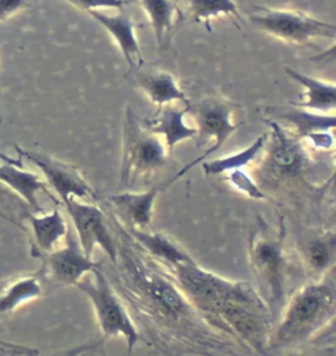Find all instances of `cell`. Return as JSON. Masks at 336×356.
Listing matches in <instances>:
<instances>
[{
	"label": "cell",
	"instance_id": "cell-1",
	"mask_svg": "<svg viewBox=\"0 0 336 356\" xmlns=\"http://www.w3.org/2000/svg\"><path fill=\"white\" fill-rule=\"evenodd\" d=\"M107 218L116 259L101 261V270L144 342L166 356H255L193 305L115 214Z\"/></svg>",
	"mask_w": 336,
	"mask_h": 356
},
{
	"label": "cell",
	"instance_id": "cell-2",
	"mask_svg": "<svg viewBox=\"0 0 336 356\" xmlns=\"http://www.w3.org/2000/svg\"><path fill=\"white\" fill-rule=\"evenodd\" d=\"M156 261L206 318L249 347L255 355L268 356L275 317L250 283L222 277L197 263L169 266Z\"/></svg>",
	"mask_w": 336,
	"mask_h": 356
},
{
	"label": "cell",
	"instance_id": "cell-3",
	"mask_svg": "<svg viewBox=\"0 0 336 356\" xmlns=\"http://www.w3.org/2000/svg\"><path fill=\"white\" fill-rule=\"evenodd\" d=\"M333 273L301 285L285 301L268 342V356L306 343L334 321L336 286Z\"/></svg>",
	"mask_w": 336,
	"mask_h": 356
},
{
	"label": "cell",
	"instance_id": "cell-4",
	"mask_svg": "<svg viewBox=\"0 0 336 356\" xmlns=\"http://www.w3.org/2000/svg\"><path fill=\"white\" fill-rule=\"evenodd\" d=\"M287 229L280 221L278 232L260 222L252 232L249 257L258 292L264 298L276 322L287 301L289 261L285 250Z\"/></svg>",
	"mask_w": 336,
	"mask_h": 356
},
{
	"label": "cell",
	"instance_id": "cell-5",
	"mask_svg": "<svg viewBox=\"0 0 336 356\" xmlns=\"http://www.w3.org/2000/svg\"><path fill=\"white\" fill-rule=\"evenodd\" d=\"M272 134L267 138L263 161L258 170V184L263 190L306 184L312 161L296 133L278 125L276 121L265 120Z\"/></svg>",
	"mask_w": 336,
	"mask_h": 356
},
{
	"label": "cell",
	"instance_id": "cell-6",
	"mask_svg": "<svg viewBox=\"0 0 336 356\" xmlns=\"http://www.w3.org/2000/svg\"><path fill=\"white\" fill-rule=\"evenodd\" d=\"M169 163V153L159 137L146 128L132 108L126 107L122 122L120 184L131 188L137 180L150 178Z\"/></svg>",
	"mask_w": 336,
	"mask_h": 356
},
{
	"label": "cell",
	"instance_id": "cell-7",
	"mask_svg": "<svg viewBox=\"0 0 336 356\" xmlns=\"http://www.w3.org/2000/svg\"><path fill=\"white\" fill-rule=\"evenodd\" d=\"M91 273L92 277L85 275L75 286L90 298L103 335L106 338L124 337L128 344V355L131 356L135 344L142 341V337L120 297L103 273L101 263L100 267Z\"/></svg>",
	"mask_w": 336,
	"mask_h": 356
},
{
	"label": "cell",
	"instance_id": "cell-8",
	"mask_svg": "<svg viewBox=\"0 0 336 356\" xmlns=\"http://www.w3.org/2000/svg\"><path fill=\"white\" fill-rule=\"evenodd\" d=\"M250 20L259 31L294 45H305L315 38L336 37L335 24L301 11L256 7V11L250 15Z\"/></svg>",
	"mask_w": 336,
	"mask_h": 356
},
{
	"label": "cell",
	"instance_id": "cell-9",
	"mask_svg": "<svg viewBox=\"0 0 336 356\" xmlns=\"http://www.w3.org/2000/svg\"><path fill=\"white\" fill-rule=\"evenodd\" d=\"M235 108L237 106L234 103L217 96L205 97L204 100H201L196 106L190 107L188 112H191L193 120L196 121V125H197L196 127L197 134L194 137L196 145L203 146L212 138L215 140V145L213 147L208 149L201 156L194 159L192 163L180 170L172 180L168 181V184H172L174 181H176L185 172H188L193 166L209 158L210 155L215 154L226 143L228 138L231 137V134L238 129V125L233 122V115Z\"/></svg>",
	"mask_w": 336,
	"mask_h": 356
},
{
	"label": "cell",
	"instance_id": "cell-10",
	"mask_svg": "<svg viewBox=\"0 0 336 356\" xmlns=\"http://www.w3.org/2000/svg\"><path fill=\"white\" fill-rule=\"evenodd\" d=\"M33 255L42 261L38 273L42 276L45 284L58 286L76 284L85 275L97 270L101 263L92 261L84 254L72 227H69L63 246L50 252H35Z\"/></svg>",
	"mask_w": 336,
	"mask_h": 356
},
{
	"label": "cell",
	"instance_id": "cell-11",
	"mask_svg": "<svg viewBox=\"0 0 336 356\" xmlns=\"http://www.w3.org/2000/svg\"><path fill=\"white\" fill-rule=\"evenodd\" d=\"M75 227V234L84 254L92 259L96 246L104 250L109 261L116 259V239L109 226L107 213L96 205L79 202L75 197L63 202Z\"/></svg>",
	"mask_w": 336,
	"mask_h": 356
},
{
	"label": "cell",
	"instance_id": "cell-12",
	"mask_svg": "<svg viewBox=\"0 0 336 356\" xmlns=\"http://www.w3.org/2000/svg\"><path fill=\"white\" fill-rule=\"evenodd\" d=\"M16 152L20 158L31 161L40 168L47 179L49 187L57 192L62 202H67L72 197L97 199L95 191L88 184L79 167L62 162L48 155L23 150L20 146H16Z\"/></svg>",
	"mask_w": 336,
	"mask_h": 356
},
{
	"label": "cell",
	"instance_id": "cell-13",
	"mask_svg": "<svg viewBox=\"0 0 336 356\" xmlns=\"http://www.w3.org/2000/svg\"><path fill=\"white\" fill-rule=\"evenodd\" d=\"M167 186L168 183H166L165 186H156L144 192L128 191L124 193L110 195L106 199V202H108L112 213L124 225L132 229L144 230L151 224L158 196Z\"/></svg>",
	"mask_w": 336,
	"mask_h": 356
},
{
	"label": "cell",
	"instance_id": "cell-14",
	"mask_svg": "<svg viewBox=\"0 0 336 356\" xmlns=\"http://www.w3.org/2000/svg\"><path fill=\"white\" fill-rule=\"evenodd\" d=\"M88 13L116 41L131 70L140 69L144 63V58H142L138 40L135 36V29H134L132 19L122 10H120V13L117 15H108L101 11H91Z\"/></svg>",
	"mask_w": 336,
	"mask_h": 356
},
{
	"label": "cell",
	"instance_id": "cell-15",
	"mask_svg": "<svg viewBox=\"0 0 336 356\" xmlns=\"http://www.w3.org/2000/svg\"><path fill=\"white\" fill-rule=\"evenodd\" d=\"M300 261L312 280L321 279L334 271L336 258V237L334 230H326L302 242L299 249Z\"/></svg>",
	"mask_w": 336,
	"mask_h": 356
},
{
	"label": "cell",
	"instance_id": "cell-16",
	"mask_svg": "<svg viewBox=\"0 0 336 356\" xmlns=\"http://www.w3.org/2000/svg\"><path fill=\"white\" fill-rule=\"evenodd\" d=\"M190 107L184 109L175 106H163L153 119L144 121L146 128L156 136H163L168 153L171 154L178 143L192 140L197 134L196 128H191L184 122V116Z\"/></svg>",
	"mask_w": 336,
	"mask_h": 356
},
{
	"label": "cell",
	"instance_id": "cell-17",
	"mask_svg": "<svg viewBox=\"0 0 336 356\" xmlns=\"http://www.w3.org/2000/svg\"><path fill=\"white\" fill-rule=\"evenodd\" d=\"M126 229L129 234L137 241V243L156 261L169 266L196 263L191 254H188L176 241L168 237L165 233L149 232L146 229H132L128 226Z\"/></svg>",
	"mask_w": 336,
	"mask_h": 356
},
{
	"label": "cell",
	"instance_id": "cell-18",
	"mask_svg": "<svg viewBox=\"0 0 336 356\" xmlns=\"http://www.w3.org/2000/svg\"><path fill=\"white\" fill-rule=\"evenodd\" d=\"M0 181L8 186L11 190L19 193L25 202L31 207H33L37 212L42 213L44 209L40 205L37 195L40 192L47 193L49 197H51L56 204L60 202L51 195L50 187L47 181L41 180V178L31 171H25L23 167L13 166L8 163H0Z\"/></svg>",
	"mask_w": 336,
	"mask_h": 356
},
{
	"label": "cell",
	"instance_id": "cell-19",
	"mask_svg": "<svg viewBox=\"0 0 336 356\" xmlns=\"http://www.w3.org/2000/svg\"><path fill=\"white\" fill-rule=\"evenodd\" d=\"M137 83L144 94L158 107L167 106L174 102H180L185 107H191L190 100L178 84L172 74L167 72H138Z\"/></svg>",
	"mask_w": 336,
	"mask_h": 356
},
{
	"label": "cell",
	"instance_id": "cell-20",
	"mask_svg": "<svg viewBox=\"0 0 336 356\" xmlns=\"http://www.w3.org/2000/svg\"><path fill=\"white\" fill-rule=\"evenodd\" d=\"M28 221L32 226L33 236H35V248L32 252H50L58 248L60 241L65 239L69 225L65 217L60 213L58 204L50 213L42 216L29 214Z\"/></svg>",
	"mask_w": 336,
	"mask_h": 356
},
{
	"label": "cell",
	"instance_id": "cell-21",
	"mask_svg": "<svg viewBox=\"0 0 336 356\" xmlns=\"http://www.w3.org/2000/svg\"><path fill=\"white\" fill-rule=\"evenodd\" d=\"M45 282L40 273L23 276L0 292V317L12 314L26 302L45 295Z\"/></svg>",
	"mask_w": 336,
	"mask_h": 356
},
{
	"label": "cell",
	"instance_id": "cell-22",
	"mask_svg": "<svg viewBox=\"0 0 336 356\" xmlns=\"http://www.w3.org/2000/svg\"><path fill=\"white\" fill-rule=\"evenodd\" d=\"M289 78H292L294 82L300 83L306 91L302 96H306L308 99L297 104V107L318 112H330L334 111L336 107V86L335 83H327L321 79L312 78L306 74L293 70L290 67L284 69Z\"/></svg>",
	"mask_w": 336,
	"mask_h": 356
},
{
	"label": "cell",
	"instance_id": "cell-23",
	"mask_svg": "<svg viewBox=\"0 0 336 356\" xmlns=\"http://www.w3.org/2000/svg\"><path fill=\"white\" fill-rule=\"evenodd\" d=\"M147 15L156 36V44L162 47L167 42L169 35L176 24L178 7L174 0H140Z\"/></svg>",
	"mask_w": 336,
	"mask_h": 356
},
{
	"label": "cell",
	"instance_id": "cell-24",
	"mask_svg": "<svg viewBox=\"0 0 336 356\" xmlns=\"http://www.w3.org/2000/svg\"><path fill=\"white\" fill-rule=\"evenodd\" d=\"M268 136H260L255 143L250 145L247 149L243 152L235 153V154L228 155L226 158H219V159H213L203 163V168L206 177H217V175H225L230 171L234 170H242L246 166H249L251 162H253L260 152L264 149Z\"/></svg>",
	"mask_w": 336,
	"mask_h": 356
},
{
	"label": "cell",
	"instance_id": "cell-25",
	"mask_svg": "<svg viewBox=\"0 0 336 356\" xmlns=\"http://www.w3.org/2000/svg\"><path fill=\"white\" fill-rule=\"evenodd\" d=\"M278 116L294 127L293 133H296L300 138L309 137L312 133L328 131L336 127V118L334 115H315L312 112H308L303 108L285 109L281 111Z\"/></svg>",
	"mask_w": 336,
	"mask_h": 356
},
{
	"label": "cell",
	"instance_id": "cell-26",
	"mask_svg": "<svg viewBox=\"0 0 336 356\" xmlns=\"http://www.w3.org/2000/svg\"><path fill=\"white\" fill-rule=\"evenodd\" d=\"M193 22L208 23L218 16H230L242 20L238 6L234 0H188Z\"/></svg>",
	"mask_w": 336,
	"mask_h": 356
},
{
	"label": "cell",
	"instance_id": "cell-27",
	"mask_svg": "<svg viewBox=\"0 0 336 356\" xmlns=\"http://www.w3.org/2000/svg\"><path fill=\"white\" fill-rule=\"evenodd\" d=\"M226 180L234 188L247 195L253 200H264L267 197L264 191L259 187V184L244 170L230 171L226 174Z\"/></svg>",
	"mask_w": 336,
	"mask_h": 356
},
{
	"label": "cell",
	"instance_id": "cell-28",
	"mask_svg": "<svg viewBox=\"0 0 336 356\" xmlns=\"http://www.w3.org/2000/svg\"><path fill=\"white\" fill-rule=\"evenodd\" d=\"M70 3L75 8L91 13V11H99L101 8H116L122 10V7L128 3L126 0H65Z\"/></svg>",
	"mask_w": 336,
	"mask_h": 356
},
{
	"label": "cell",
	"instance_id": "cell-29",
	"mask_svg": "<svg viewBox=\"0 0 336 356\" xmlns=\"http://www.w3.org/2000/svg\"><path fill=\"white\" fill-rule=\"evenodd\" d=\"M49 356H107V354L104 348V341H100L94 343L81 344Z\"/></svg>",
	"mask_w": 336,
	"mask_h": 356
},
{
	"label": "cell",
	"instance_id": "cell-30",
	"mask_svg": "<svg viewBox=\"0 0 336 356\" xmlns=\"http://www.w3.org/2000/svg\"><path fill=\"white\" fill-rule=\"evenodd\" d=\"M40 351L35 347L13 343L0 339V356H38Z\"/></svg>",
	"mask_w": 336,
	"mask_h": 356
},
{
	"label": "cell",
	"instance_id": "cell-31",
	"mask_svg": "<svg viewBox=\"0 0 336 356\" xmlns=\"http://www.w3.org/2000/svg\"><path fill=\"white\" fill-rule=\"evenodd\" d=\"M28 7V0H0V23Z\"/></svg>",
	"mask_w": 336,
	"mask_h": 356
},
{
	"label": "cell",
	"instance_id": "cell-32",
	"mask_svg": "<svg viewBox=\"0 0 336 356\" xmlns=\"http://www.w3.org/2000/svg\"><path fill=\"white\" fill-rule=\"evenodd\" d=\"M315 149H321V150H328L334 147V138L331 134H328V131H319V133H312L308 137Z\"/></svg>",
	"mask_w": 336,
	"mask_h": 356
},
{
	"label": "cell",
	"instance_id": "cell-33",
	"mask_svg": "<svg viewBox=\"0 0 336 356\" xmlns=\"http://www.w3.org/2000/svg\"><path fill=\"white\" fill-rule=\"evenodd\" d=\"M283 356H335V347H327V348H319L318 351H296L289 350L283 353Z\"/></svg>",
	"mask_w": 336,
	"mask_h": 356
},
{
	"label": "cell",
	"instance_id": "cell-34",
	"mask_svg": "<svg viewBox=\"0 0 336 356\" xmlns=\"http://www.w3.org/2000/svg\"><path fill=\"white\" fill-rule=\"evenodd\" d=\"M0 162L1 163H8L13 166L23 167V158H12L10 155L4 154L3 152H0Z\"/></svg>",
	"mask_w": 336,
	"mask_h": 356
}]
</instances>
